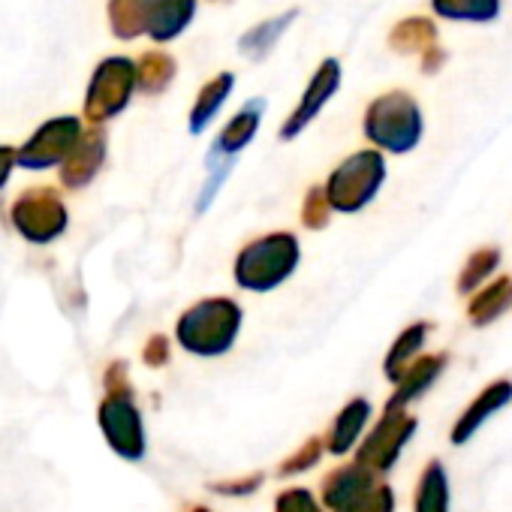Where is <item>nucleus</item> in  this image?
Instances as JSON below:
<instances>
[{"instance_id":"26","label":"nucleus","mask_w":512,"mask_h":512,"mask_svg":"<svg viewBox=\"0 0 512 512\" xmlns=\"http://www.w3.org/2000/svg\"><path fill=\"white\" fill-rule=\"evenodd\" d=\"M509 305H512V284H509V281H497L494 287H488V290L470 305V314H473L476 323H488V320H494L497 314H503Z\"/></svg>"},{"instance_id":"6","label":"nucleus","mask_w":512,"mask_h":512,"mask_svg":"<svg viewBox=\"0 0 512 512\" xmlns=\"http://www.w3.org/2000/svg\"><path fill=\"white\" fill-rule=\"evenodd\" d=\"M10 220L25 241L43 247V244H52L55 238H61L67 232L70 214H67V205H64L58 190L31 187L13 202Z\"/></svg>"},{"instance_id":"14","label":"nucleus","mask_w":512,"mask_h":512,"mask_svg":"<svg viewBox=\"0 0 512 512\" xmlns=\"http://www.w3.org/2000/svg\"><path fill=\"white\" fill-rule=\"evenodd\" d=\"M377 485L374 479V470L362 467V464H347V467H338L326 476L323 482V503L335 512L347 509L350 503H356L362 494H368L371 488Z\"/></svg>"},{"instance_id":"33","label":"nucleus","mask_w":512,"mask_h":512,"mask_svg":"<svg viewBox=\"0 0 512 512\" xmlns=\"http://www.w3.org/2000/svg\"><path fill=\"white\" fill-rule=\"evenodd\" d=\"M491 266H497V253H491V250H488V253H479L476 260H470V266H467V275H464L461 287H464V290H467L470 284L476 287V284H479V278L491 272Z\"/></svg>"},{"instance_id":"29","label":"nucleus","mask_w":512,"mask_h":512,"mask_svg":"<svg viewBox=\"0 0 512 512\" xmlns=\"http://www.w3.org/2000/svg\"><path fill=\"white\" fill-rule=\"evenodd\" d=\"M275 512H323L308 488H287L275 500Z\"/></svg>"},{"instance_id":"27","label":"nucleus","mask_w":512,"mask_h":512,"mask_svg":"<svg viewBox=\"0 0 512 512\" xmlns=\"http://www.w3.org/2000/svg\"><path fill=\"white\" fill-rule=\"evenodd\" d=\"M332 217V205L323 193V187H311L308 196H305V205H302V223L308 229H323Z\"/></svg>"},{"instance_id":"8","label":"nucleus","mask_w":512,"mask_h":512,"mask_svg":"<svg viewBox=\"0 0 512 512\" xmlns=\"http://www.w3.org/2000/svg\"><path fill=\"white\" fill-rule=\"evenodd\" d=\"M97 422H100V431L109 443V449L136 464L145 458L148 452V440H145V422H142V413L139 407L133 404V398H112L106 395L97 407Z\"/></svg>"},{"instance_id":"34","label":"nucleus","mask_w":512,"mask_h":512,"mask_svg":"<svg viewBox=\"0 0 512 512\" xmlns=\"http://www.w3.org/2000/svg\"><path fill=\"white\" fill-rule=\"evenodd\" d=\"M169 338H163V335H154L148 344H145V350H142V359L151 365V368H163L166 362H169Z\"/></svg>"},{"instance_id":"15","label":"nucleus","mask_w":512,"mask_h":512,"mask_svg":"<svg viewBox=\"0 0 512 512\" xmlns=\"http://www.w3.org/2000/svg\"><path fill=\"white\" fill-rule=\"evenodd\" d=\"M232 88H235V76L232 73H217L214 79H208L202 85V91L196 94V100L190 106V118H187V130L193 136H199V133H205L211 127V121L217 118V112L229 100Z\"/></svg>"},{"instance_id":"25","label":"nucleus","mask_w":512,"mask_h":512,"mask_svg":"<svg viewBox=\"0 0 512 512\" xmlns=\"http://www.w3.org/2000/svg\"><path fill=\"white\" fill-rule=\"evenodd\" d=\"M446 506H449L446 476H443V467L434 461V464H428V470L422 473L419 494H416V512H446Z\"/></svg>"},{"instance_id":"12","label":"nucleus","mask_w":512,"mask_h":512,"mask_svg":"<svg viewBox=\"0 0 512 512\" xmlns=\"http://www.w3.org/2000/svg\"><path fill=\"white\" fill-rule=\"evenodd\" d=\"M145 4V34L154 43L178 40L196 19V0H142Z\"/></svg>"},{"instance_id":"20","label":"nucleus","mask_w":512,"mask_h":512,"mask_svg":"<svg viewBox=\"0 0 512 512\" xmlns=\"http://www.w3.org/2000/svg\"><path fill=\"white\" fill-rule=\"evenodd\" d=\"M509 398H512V386H509V383H494V386H488V389L479 395V401L467 407L464 419L455 425V443H464V440H467L491 413H497Z\"/></svg>"},{"instance_id":"1","label":"nucleus","mask_w":512,"mask_h":512,"mask_svg":"<svg viewBox=\"0 0 512 512\" xmlns=\"http://www.w3.org/2000/svg\"><path fill=\"white\" fill-rule=\"evenodd\" d=\"M241 320L244 314L232 299H202L178 317L175 341L193 356L217 359L235 347Z\"/></svg>"},{"instance_id":"2","label":"nucleus","mask_w":512,"mask_h":512,"mask_svg":"<svg viewBox=\"0 0 512 512\" xmlns=\"http://www.w3.org/2000/svg\"><path fill=\"white\" fill-rule=\"evenodd\" d=\"M299 256L302 250L293 232H272L256 238L235 256V284L247 293H272L296 272Z\"/></svg>"},{"instance_id":"28","label":"nucleus","mask_w":512,"mask_h":512,"mask_svg":"<svg viewBox=\"0 0 512 512\" xmlns=\"http://www.w3.org/2000/svg\"><path fill=\"white\" fill-rule=\"evenodd\" d=\"M323 455V440L320 437H311L296 455H290L281 467H278V476H296V473H305L314 467V461Z\"/></svg>"},{"instance_id":"35","label":"nucleus","mask_w":512,"mask_h":512,"mask_svg":"<svg viewBox=\"0 0 512 512\" xmlns=\"http://www.w3.org/2000/svg\"><path fill=\"white\" fill-rule=\"evenodd\" d=\"M13 169H16V148L0 145V190L7 187V181H10Z\"/></svg>"},{"instance_id":"37","label":"nucleus","mask_w":512,"mask_h":512,"mask_svg":"<svg viewBox=\"0 0 512 512\" xmlns=\"http://www.w3.org/2000/svg\"><path fill=\"white\" fill-rule=\"evenodd\" d=\"M190 512H211V509H208V506H193Z\"/></svg>"},{"instance_id":"21","label":"nucleus","mask_w":512,"mask_h":512,"mask_svg":"<svg viewBox=\"0 0 512 512\" xmlns=\"http://www.w3.org/2000/svg\"><path fill=\"white\" fill-rule=\"evenodd\" d=\"M109 28L118 40L130 43L145 34V4L142 0H109Z\"/></svg>"},{"instance_id":"17","label":"nucleus","mask_w":512,"mask_h":512,"mask_svg":"<svg viewBox=\"0 0 512 512\" xmlns=\"http://www.w3.org/2000/svg\"><path fill=\"white\" fill-rule=\"evenodd\" d=\"M133 67H136V91H142L148 97H160L178 76L175 58L160 49L139 55V61H133Z\"/></svg>"},{"instance_id":"23","label":"nucleus","mask_w":512,"mask_h":512,"mask_svg":"<svg viewBox=\"0 0 512 512\" xmlns=\"http://www.w3.org/2000/svg\"><path fill=\"white\" fill-rule=\"evenodd\" d=\"M434 13L455 22H491L500 13V0H431Z\"/></svg>"},{"instance_id":"22","label":"nucleus","mask_w":512,"mask_h":512,"mask_svg":"<svg viewBox=\"0 0 512 512\" xmlns=\"http://www.w3.org/2000/svg\"><path fill=\"white\" fill-rule=\"evenodd\" d=\"M443 359L437 356V359H422V362H416V365H410L407 371H404V377L398 380V392H395V398L389 401V407L386 410H398V407H404L407 401H413L416 395H422L431 383H434V377L440 374V365Z\"/></svg>"},{"instance_id":"31","label":"nucleus","mask_w":512,"mask_h":512,"mask_svg":"<svg viewBox=\"0 0 512 512\" xmlns=\"http://www.w3.org/2000/svg\"><path fill=\"white\" fill-rule=\"evenodd\" d=\"M103 386H106V395H112V398H133L127 362H112L103 374Z\"/></svg>"},{"instance_id":"24","label":"nucleus","mask_w":512,"mask_h":512,"mask_svg":"<svg viewBox=\"0 0 512 512\" xmlns=\"http://www.w3.org/2000/svg\"><path fill=\"white\" fill-rule=\"evenodd\" d=\"M425 326H413V329H407L398 341H395V347H392V353L386 356V377L389 380H401L404 377V371L413 365V356L419 353V347H422V341H425Z\"/></svg>"},{"instance_id":"18","label":"nucleus","mask_w":512,"mask_h":512,"mask_svg":"<svg viewBox=\"0 0 512 512\" xmlns=\"http://www.w3.org/2000/svg\"><path fill=\"white\" fill-rule=\"evenodd\" d=\"M368 416H371V404H368L365 398H353V401L338 413V419H335V425H332V431H329V440H326L329 452H332V455H347V452L356 446V440H359V434H362Z\"/></svg>"},{"instance_id":"11","label":"nucleus","mask_w":512,"mask_h":512,"mask_svg":"<svg viewBox=\"0 0 512 512\" xmlns=\"http://www.w3.org/2000/svg\"><path fill=\"white\" fill-rule=\"evenodd\" d=\"M106 148H109L106 130L103 127H88L82 133V139L76 142V148L70 151V157L61 163V184L67 190L88 187L97 178V172L103 169V163H106Z\"/></svg>"},{"instance_id":"36","label":"nucleus","mask_w":512,"mask_h":512,"mask_svg":"<svg viewBox=\"0 0 512 512\" xmlns=\"http://www.w3.org/2000/svg\"><path fill=\"white\" fill-rule=\"evenodd\" d=\"M446 61V52L440 46H431L425 55H422V73H437Z\"/></svg>"},{"instance_id":"16","label":"nucleus","mask_w":512,"mask_h":512,"mask_svg":"<svg viewBox=\"0 0 512 512\" xmlns=\"http://www.w3.org/2000/svg\"><path fill=\"white\" fill-rule=\"evenodd\" d=\"M296 16H299V10H287V13L275 16V19H266V22H260L256 28H250L238 40V52L244 58H250V61H263L278 46V40L284 37V31L296 22Z\"/></svg>"},{"instance_id":"19","label":"nucleus","mask_w":512,"mask_h":512,"mask_svg":"<svg viewBox=\"0 0 512 512\" xmlns=\"http://www.w3.org/2000/svg\"><path fill=\"white\" fill-rule=\"evenodd\" d=\"M431 46H437V28L431 19H404L389 34V49L398 55H425Z\"/></svg>"},{"instance_id":"3","label":"nucleus","mask_w":512,"mask_h":512,"mask_svg":"<svg viewBox=\"0 0 512 512\" xmlns=\"http://www.w3.org/2000/svg\"><path fill=\"white\" fill-rule=\"evenodd\" d=\"M365 136L392 154L413 151L422 136V112L416 100L404 91L377 97L365 112Z\"/></svg>"},{"instance_id":"9","label":"nucleus","mask_w":512,"mask_h":512,"mask_svg":"<svg viewBox=\"0 0 512 512\" xmlns=\"http://www.w3.org/2000/svg\"><path fill=\"white\" fill-rule=\"evenodd\" d=\"M338 88H341V64L335 61V58H326L320 67H317V73L311 76V82H308V88H305V97L299 100V106L293 109V115L281 124V142H290V139H296L320 112H323V106L338 94Z\"/></svg>"},{"instance_id":"4","label":"nucleus","mask_w":512,"mask_h":512,"mask_svg":"<svg viewBox=\"0 0 512 512\" xmlns=\"http://www.w3.org/2000/svg\"><path fill=\"white\" fill-rule=\"evenodd\" d=\"M386 178V163H383V154L380 151H359L353 157H347L326 181L323 193L332 205V211H344V214H353L359 208H365L380 184Z\"/></svg>"},{"instance_id":"32","label":"nucleus","mask_w":512,"mask_h":512,"mask_svg":"<svg viewBox=\"0 0 512 512\" xmlns=\"http://www.w3.org/2000/svg\"><path fill=\"white\" fill-rule=\"evenodd\" d=\"M266 482V473L263 470H256V473H250V476H244V479H232V482H214L211 485V491H217V494H226V497H241V494H253L256 488H260Z\"/></svg>"},{"instance_id":"13","label":"nucleus","mask_w":512,"mask_h":512,"mask_svg":"<svg viewBox=\"0 0 512 512\" xmlns=\"http://www.w3.org/2000/svg\"><path fill=\"white\" fill-rule=\"evenodd\" d=\"M263 109H266V100L256 97L250 100L247 106H241V112L232 115V121L220 130V136L214 139V148H211V163L217 160H232L238 151H244L256 130H260V121H263Z\"/></svg>"},{"instance_id":"30","label":"nucleus","mask_w":512,"mask_h":512,"mask_svg":"<svg viewBox=\"0 0 512 512\" xmlns=\"http://www.w3.org/2000/svg\"><path fill=\"white\" fill-rule=\"evenodd\" d=\"M392 491L386 488V485H374L368 494H362L356 503H350L347 509H341V512H392Z\"/></svg>"},{"instance_id":"7","label":"nucleus","mask_w":512,"mask_h":512,"mask_svg":"<svg viewBox=\"0 0 512 512\" xmlns=\"http://www.w3.org/2000/svg\"><path fill=\"white\" fill-rule=\"evenodd\" d=\"M82 133H85V127L76 115L52 118V121L40 124L37 133L22 148H16V166L31 169V172L61 166L70 157V151L76 148V142L82 139Z\"/></svg>"},{"instance_id":"5","label":"nucleus","mask_w":512,"mask_h":512,"mask_svg":"<svg viewBox=\"0 0 512 512\" xmlns=\"http://www.w3.org/2000/svg\"><path fill=\"white\" fill-rule=\"evenodd\" d=\"M136 94V67L130 58L112 55L97 64L85 91V118L91 127H103L118 118Z\"/></svg>"},{"instance_id":"10","label":"nucleus","mask_w":512,"mask_h":512,"mask_svg":"<svg viewBox=\"0 0 512 512\" xmlns=\"http://www.w3.org/2000/svg\"><path fill=\"white\" fill-rule=\"evenodd\" d=\"M416 431V419L404 416L401 410H386V416L380 419V425L374 428V434L365 440V446L359 449L356 464L368 467V470H389L398 458V452L404 449V443L410 440V434Z\"/></svg>"}]
</instances>
